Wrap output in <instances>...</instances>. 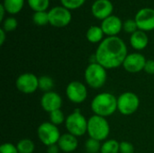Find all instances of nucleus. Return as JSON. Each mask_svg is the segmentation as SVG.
<instances>
[{"instance_id":"obj_30","label":"nucleus","mask_w":154,"mask_h":153,"mask_svg":"<svg viewBox=\"0 0 154 153\" xmlns=\"http://www.w3.org/2000/svg\"><path fill=\"white\" fill-rule=\"evenodd\" d=\"M0 153H19L16 145L11 142H5L0 146Z\"/></svg>"},{"instance_id":"obj_1","label":"nucleus","mask_w":154,"mask_h":153,"mask_svg":"<svg viewBox=\"0 0 154 153\" xmlns=\"http://www.w3.org/2000/svg\"><path fill=\"white\" fill-rule=\"evenodd\" d=\"M95 55L97 63L106 69H113L123 66L128 55L127 47L121 38L107 37L99 43Z\"/></svg>"},{"instance_id":"obj_2","label":"nucleus","mask_w":154,"mask_h":153,"mask_svg":"<svg viewBox=\"0 0 154 153\" xmlns=\"http://www.w3.org/2000/svg\"><path fill=\"white\" fill-rule=\"evenodd\" d=\"M90 107L94 115L106 118L117 110V98L109 92H102L92 99Z\"/></svg>"},{"instance_id":"obj_34","label":"nucleus","mask_w":154,"mask_h":153,"mask_svg":"<svg viewBox=\"0 0 154 153\" xmlns=\"http://www.w3.org/2000/svg\"><path fill=\"white\" fill-rule=\"evenodd\" d=\"M5 32H6L3 28L0 29V45H3L5 41Z\"/></svg>"},{"instance_id":"obj_19","label":"nucleus","mask_w":154,"mask_h":153,"mask_svg":"<svg viewBox=\"0 0 154 153\" xmlns=\"http://www.w3.org/2000/svg\"><path fill=\"white\" fill-rule=\"evenodd\" d=\"M23 4L24 0H4L3 3L6 12L11 14H18L23 7Z\"/></svg>"},{"instance_id":"obj_28","label":"nucleus","mask_w":154,"mask_h":153,"mask_svg":"<svg viewBox=\"0 0 154 153\" xmlns=\"http://www.w3.org/2000/svg\"><path fill=\"white\" fill-rule=\"evenodd\" d=\"M17 25H18V23H17L16 19L14 18V17H9V18H6L4 21V23H3V29L6 32H8L14 31L17 28Z\"/></svg>"},{"instance_id":"obj_26","label":"nucleus","mask_w":154,"mask_h":153,"mask_svg":"<svg viewBox=\"0 0 154 153\" xmlns=\"http://www.w3.org/2000/svg\"><path fill=\"white\" fill-rule=\"evenodd\" d=\"M49 119H50V122L51 124H53L54 125H56V126H59V125L62 124L66 121L65 115L61 111V109H59V110H56V111H53V112L50 113Z\"/></svg>"},{"instance_id":"obj_11","label":"nucleus","mask_w":154,"mask_h":153,"mask_svg":"<svg viewBox=\"0 0 154 153\" xmlns=\"http://www.w3.org/2000/svg\"><path fill=\"white\" fill-rule=\"evenodd\" d=\"M135 22L138 29L143 32L154 30V9L143 8L135 15Z\"/></svg>"},{"instance_id":"obj_31","label":"nucleus","mask_w":154,"mask_h":153,"mask_svg":"<svg viewBox=\"0 0 154 153\" xmlns=\"http://www.w3.org/2000/svg\"><path fill=\"white\" fill-rule=\"evenodd\" d=\"M120 153H134V146L127 141L120 142Z\"/></svg>"},{"instance_id":"obj_15","label":"nucleus","mask_w":154,"mask_h":153,"mask_svg":"<svg viewBox=\"0 0 154 153\" xmlns=\"http://www.w3.org/2000/svg\"><path fill=\"white\" fill-rule=\"evenodd\" d=\"M123 23L121 19L118 16L111 15L107 17L106 19L103 20L101 28L105 34H106L108 37L116 36L123 28Z\"/></svg>"},{"instance_id":"obj_20","label":"nucleus","mask_w":154,"mask_h":153,"mask_svg":"<svg viewBox=\"0 0 154 153\" xmlns=\"http://www.w3.org/2000/svg\"><path fill=\"white\" fill-rule=\"evenodd\" d=\"M100 153H120V142L114 139L105 141L101 146Z\"/></svg>"},{"instance_id":"obj_27","label":"nucleus","mask_w":154,"mask_h":153,"mask_svg":"<svg viewBox=\"0 0 154 153\" xmlns=\"http://www.w3.org/2000/svg\"><path fill=\"white\" fill-rule=\"evenodd\" d=\"M62 5L67 9H77L84 5L86 0H60Z\"/></svg>"},{"instance_id":"obj_8","label":"nucleus","mask_w":154,"mask_h":153,"mask_svg":"<svg viewBox=\"0 0 154 153\" xmlns=\"http://www.w3.org/2000/svg\"><path fill=\"white\" fill-rule=\"evenodd\" d=\"M15 86L16 88L23 94H32L39 89V78L31 72L23 73L17 78Z\"/></svg>"},{"instance_id":"obj_6","label":"nucleus","mask_w":154,"mask_h":153,"mask_svg":"<svg viewBox=\"0 0 154 153\" xmlns=\"http://www.w3.org/2000/svg\"><path fill=\"white\" fill-rule=\"evenodd\" d=\"M140 106V98L134 92H124L117 97V111L123 115L134 114Z\"/></svg>"},{"instance_id":"obj_12","label":"nucleus","mask_w":154,"mask_h":153,"mask_svg":"<svg viewBox=\"0 0 154 153\" xmlns=\"http://www.w3.org/2000/svg\"><path fill=\"white\" fill-rule=\"evenodd\" d=\"M146 61L147 60L143 54L134 52L126 56L123 67L129 73H138L144 69Z\"/></svg>"},{"instance_id":"obj_17","label":"nucleus","mask_w":154,"mask_h":153,"mask_svg":"<svg viewBox=\"0 0 154 153\" xmlns=\"http://www.w3.org/2000/svg\"><path fill=\"white\" fill-rule=\"evenodd\" d=\"M149 39L145 32L138 30L134 32L130 37V43L131 46L136 50H142L145 49L148 45Z\"/></svg>"},{"instance_id":"obj_16","label":"nucleus","mask_w":154,"mask_h":153,"mask_svg":"<svg viewBox=\"0 0 154 153\" xmlns=\"http://www.w3.org/2000/svg\"><path fill=\"white\" fill-rule=\"evenodd\" d=\"M58 145L61 151L66 153H70L75 151L79 146L78 137L67 133L60 136Z\"/></svg>"},{"instance_id":"obj_33","label":"nucleus","mask_w":154,"mask_h":153,"mask_svg":"<svg viewBox=\"0 0 154 153\" xmlns=\"http://www.w3.org/2000/svg\"><path fill=\"white\" fill-rule=\"evenodd\" d=\"M60 151V149L58 143L51 145V146H48V149H47V152L48 153H59Z\"/></svg>"},{"instance_id":"obj_32","label":"nucleus","mask_w":154,"mask_h":153,"mask_svg":"<svg viewBox=\"0 0 154 153\" xmlns=\"http://www.w3.org/2000/svg\"><path fill=\"white\" fill-rule=\"evenodd\" d=\"M143 70L149 75H154V60H148L146 61Z\"/></svg>"},{"instance_id":"obj_23","label":"nucleus","mask_w":154,"mask_h":153,"mask_svg":"<svg viewBox=\"0 0 154 153\" xmlns=\"http://www.w3.org/2000/svg\"><path fill=\"white\" fill-rule=\"evenodd\" d=\"M101 142L92 139V138H88L86 142H85V150L87 153H99L101 150V146L102 144L100 143Z\"/></svg>"},{"instance_id":"obj_24","label":"nucleus","mask_w":154,"mask_h":153,"mask_svg":"<svg viewBox=\"0 0 154 153\" xmlns=\"http://www.w3.org/2000/svg\"><path fill=\"white\" fill-rule=\"evenodd\" d=\"M50 0H28L30 7L35 12H44L49 6Z\"/></svg>"},{"instance_id":"obj_25","label":"nucleus","mask_w":154,"mask_h":153,"mask_svg":"<svg viewBox=\"0 0 154 153\" xmlns=\"http://www.w3.org/2000/svg\"><path fill=\"white\" fill-rule=\"evenodd\" d=\"M32 21L36 25L43 26L47 23H50L49 22V13L47 12H35L32 15Z\"/></svg>"},{"instance_id":"obj_21","label":"nucleus","mask_w":154,"mask_h":153,"mask_svg":"<svg viewBox=\"0 0 154 153\" xmlns=\"http://www.w3.org/2000/svg\"><path fill=\"white\" fill-rule=\"evenodd\" d=\"M16 148L19 153H33L35 150V144L32 140L24 138L17 142Z\"/></svg>"},{"instance_id":"obj_35","label":"nucleus","mask_w":154,"mask_h":153,"mask_svg":"<svg viewBox=\"0 0 154 153\" xmlns=\"http://www.w3.org/2000/svg\"><path fill=\"white\" fill-rule=\"evenodd\" d=\"M5 12H6V10H5V6H4V5L1 4V5H0V13H1L0 21H1V22H2L3 19H4V16H5Z\"/></svg>"},{"instance_id":"obj_18","label":"nucleus","mask_w":154,"mask_h":153,"mask_svg":"<svg viewBox=\"0 0 154 153\" xmlns=\"http://www.w3.org/2000/svg\"><path fill=\"white\" fill-rule=\"evenodd\" d=\"M104 32L101 27L99 26H91L86 33V37L88 41L91 43H97L101 42L103 36H104Z\"/></svg>"},{"instance_id":"obj_5","label":"nucleus","mask_w":154,"mask_h":153,"mask_svg":"<svg viewBox=\"0 0 154 153\" xmlns=\"http://www.w3.org/2000/svg\"><path fill=\"white\" fill-rule=\"evenodd\" d=\"M65 126L69 133L80 137L88 132V120L79 109H76L66 117Z\"/></svg>"},{"instance_id":"obj_29","label":"nucleus","mask_w":154,"mask_h":153,"mask_svg":"<svg viewBox=\"0 0 154 153\" xmlns=\"http://www.w3.org/2000/svg\"><path fill=\"white\" fill-rule=\"evenodd\" d=\"M123 28L124 30L128 32V33H131L133 34L134 32H135L136 31H138V26H137V23L135 22V20H132V19H128L126 20L124 24H123Z\"/></svg>"},{"instance_id":"obj_9","label":"nucleus","mask_w":154,"mask_h":153,"mask_svg":"<svg viewBox=\"0 0 154 153\" xmlns=\"http://www.w3.org/2000/svg\"><path fill=\"white\" fill-rule=\"evenodd\" d=\"M68 99L73 104H82L88 97V88L80 81H71L66 87Z\"/></svg>"},{"instance_id":"obj_4","label":"nucleus","mask_w":154,"mask_h":153,"mask_svg":"<svg viewBox=\"0 0 154 153\" xmlns=\"http://www.w3.org/2000/svg\"><path fill=\"white\" fill-rule=\"evenodd\" d=\"M84 78L88 87L94 89H99L106 82V69L97 62L90 63L85 69Z\"/></svg>"},{"instance_id":"obj_10","label":"nucleus","mask_w":154,"mask_h":153,"mask_svg":"<svg viewBox=\"0 0 154 153\" xmlns=\"http://www.w3.org/2000/svg\"><path fill=\"white\" fill-rule=\"evenodd\" d=\"M49 13V22L51 25L58 28L67 26L72 18L71 13L64 6H56L51 9Z\"/></svg>"},{"instance_id":"obj_7","label":"nucleus","mask_w":154,"mask_h":153,"mask_svg":"<svg viewBox=\"0 0 154 153\" xmlns=\"http://www.w3.org/2000/svg\"><path fill=\"white\" fill-rule=\"evenodd\" d=\"M37 135L41 142L47 147L57 144L61 136L58 126L51 122L42 123L37 129Z\"/></svg>"},{"instance_id":"obj_13","label":"nucleus","mask_w":154,"mask_h":153,"mask_svg":"<svg viewBox=\"0 0 154 153\" xmlns=\"http://www.w3.org/2000/svg\"><path fill=\"white\" fill-rule=\"evenodd\" d=\"M40 103H41L42 108L45 112H48L50 114L53 111H56L61 108L62 98L59 93L54 92V91H50L42 95V96L41 97Z\"/></svg>"},{"instance_id":"obj_14","label":"nucleus","mask_w":154,"mask_h":153,"mask_svg":"<svg viewBox=\"0 0 154 153\" xmlns=\"http://www.w3.org/2000/svg\"><path fill=\"white\" fill-rule=\"evenodd\" d=\"M113 10V4L109 0H97L91 7L93 15L99 20H105L111 16Z\"/></svg>"},{"instance_id":"obj_3","label":"nucleus","mask_w":154,"mask_h":153,"mask_svg":"<svg viewBox=\"0 0 154 153\" xmlns=\"http://www.w3.org/2000/svg\"><path fill=\"white\" fill-rule=\"evenodd\" d=\"M88 134L89 138L99 142L106 141L110 134V125L106 117L92 115L88 120Z\"/></svg>"},{"instance_id":"obj_22","label":"nucleus","mask_w":154,"mask_h":153,"mask_svg":"<svg viewBox=\"0 0 154 153\" xmlns=\"http://www.w3.org/2000/svg\"><path fill=\"white\" fill-rule=\"evenodd\" d=\"M54 87V80L49 76H42L39 78V89L44 93L52 91Z\"/></svg>"}]
</instances>
